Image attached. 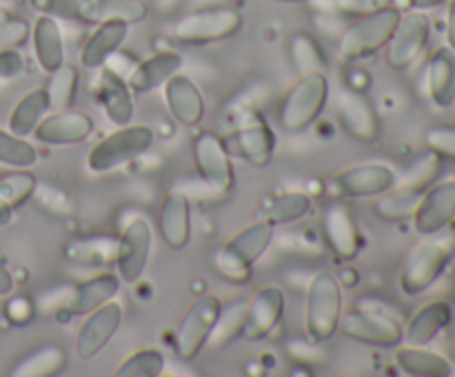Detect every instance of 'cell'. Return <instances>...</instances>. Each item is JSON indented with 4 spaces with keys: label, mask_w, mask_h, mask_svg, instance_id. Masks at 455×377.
<instances>
[{
    "label": "cell",
    "mask_w": 455,
    "mask_h": 377,
    "mask_svg": "<svg viewBox=\"0 0 455 377\" xmlns=\"http://www.w3.org/2000/svg\"><path fill=\"white\" fill-rule=\"evenodd\" d=\"M455 255V231L451 226L425 235L409 251L400 269V288L404 295H420L435 284Z\"/></svg>",
    "instance_id": "1"
},
{
    "label": "cell",
    "mask_w": 455,
    "mask_h": 377,
    "mask_svg": "<svg viewBox=\"0 0 455 377\" xmlns=\"http://www.w3.org/2000/svg\"><path fill=\"white\" fill-rule=\"evenodd\" d=\"M342 287L331 271L309 279L305 295V331L314 344H324L340 331Z\"/></svg>",
    "instance_id": "2"
},
{
    "label": "cell",
    "mask_w": 455,
    "mask_h": 377,
    "mask_svg": "<svg viewBox=\"0 0 455 377\" xmlns=\"http://www.w3.org/2000/svg\"><path fill=\"white\" fill-rule=\"evenodd\" d=\"M329 93H331V84L324 71L300 75L280 100V129L287 133H300L309 129L327 106Z\"/></svg>",
    "instance_id": "3"
},
{
    "label": "cell",
    "mask_w": 455,
    "mask_h": 377,
    "mask_svg": "<svg viewBox=\"0 0 455 377\" xmlns=\"http://www.w3.org/2000/svg\"><path fill=\"white\" fill-rule=\"evenodd\" d=\"M156 140L154 129L147 124H124L92 146L87 153V169L92 173H109L145 155Z\"/></svg>",
    "instance_id": "4"
},
{
    "label": "cell",
    "mask_w": 455,
    "mask_h": 377,
    "mask_svg": "<svg viewBox=\"0 0 455 377\" xmlns=\"http://www.w3.org/2000/svg\"><path fill=\"white\" fill-rule=\"evenodd\" d=\"M243 13L234 7H227V4L200 7L173 22L172 38L180 44H191V47L220 43V40L238 34L243 29Z\"/></svg>",
    "instance_id": "5"
},
{
    "label": "cell",
    "mask_w": 455,
    "mask_h": 377,
    "mask_svg": "<svg viewBox=\"0 0 455 377\" xmlns=\"http://www.w3.org/2000/svg\"><path fill=\"white\" fill-rule=\"evenodd\" d=\"M400 16L403 12L395 4H389V7L367 13V16L355 18L338 38V53L345 60H364V58L373 56L389 43Z\"/></svg>",
    "instance_id": "6"
},
{
    "label": "cell",
    "mask_w": 455,
    "mask_h": 377,
    "mask_svg": "<svg viewBox=\"0 0 455 377\" xmlns=\"http://www.w3.org/2000/svg\"><path fill=\"white\" fill-rule=\"evenodd\" d=\"M220 310L222 302L213 293L200 295L185 310L182 319L178 322V328L173 331V350H176L178 357L189 362V359H194L207 346V340L212 335L213 324H216Z\"/></svg>",
    "instance_id": "7"
},
{
    "label": "cell",
    "mask_w": 455,
    "mask_h": 377,
    "mask_svg": "<svg viewBox=\"0 0 455 377\" xmlns=\"http://www.w3.org/2000/svg\"><path fill=\"white\" fill-rule=\"evenodd\" d=\"M431 38V20L422 9H411L403 13L398 27L391 34L389 43L385 44V60L391 69H409L422 51L427 49Z\"/></svg>",
    "instance_id": "8"
},
{
    "label": "cell",
    "mask_w": 455,
    "mask_h": 377,
    "mask_svg": "<svg viewBox=\"0 0 455 377\" xmlns=\"http://www.w3.org/2000/svg\"><path fill=\"white\" fill-rule=\"evenodd\" d=\"M191 155L198 176L218 193L234 189V164H231L229 146L218 133L200 131L191 142Z\"/></svg>",
    "instance_id": "9"
},
{
    "label": "cell",
    "mask_w": 455,
    "mask_h": 377,
    "mask_svg": "<svg viewBox=\"0 0 455 377\" xmlns=\"http://www.w3.org/2000/svg\"><path fill=\"white\" fill-rule=\"evenodd\" d=\"M151 247H154V229L147 217H132L120 233L118 253H116L114 262L120 282L136 284L142 278L147 262H149Z\"/></svg>",
    "instance_id": "10"
},
{
    "label": "cell",
    "mask_w": 455,
    "mask_h": 377,
    "mask_svg": "<svg viewBox=\"0 0 455 377\" xmlns=\"http://www.w3.org/2000/svg\"><path fill=\"white\" fill-rule=\"evenodd\" d=\"M340 328L347 337L380 349H395L403 344V324L387 313L371 309H354L342 313Z\"/></svg>",
    "instance_id": "11"
},
{
    "label": "cell",
    "mask_w": 455,
    "mask_h": 377,
    "mask_svg": "<svg viewBox=\"0 0 455 377\" xmlns=\"http://www.w3.org/2000/svg\"><path fill=\"white\" fill-rule=\"evenodd\" d=\"M336 114L345 131L360 142H376L380 137L382 122L376 106L367 93L354 87H340L336 91Z\"/></svg>",
    "instance_id": "12"
},
{
    "label": "cell",
    "mask_w": 455,
    "mask_h": 377,
    "mask_svg": "<svg viewBox=\"0 0 455 377\" xmlns=\"http://www.w3.org/2000/svg\"><path fill=\"white\" fill-rule=\"evenodd\" d=\"M395 171L380 162H364L345 169L329 180V193L336 198H373L394 186Z\"/></svg>",
    "instance_id": "13"
},
{
    "label": "cell",
    "mask_w": 455,
    "mask_h": 377,
    "mask_svg": "<svg viewBox=\"0 0 455 377\" xmlns=\"http://www.w3.org/2000/svg\"><path fill=\"white\" fill-rule=\"evenodd\" d=\"M120 324H123V304L116 297L84 315V322L80 324L78 335H76L78 357L93 359L98 353H102V349H107Z\"/></svg>",
    "instance_id": "14"
},
{
    "label": "cell",
    "mask_w": 455,
    "mask_h": 377,
    "mask_svg": "<svg viewBox=\"0 0 455 377\" xmlns=\"http://www.w3.org/2000/svg\"><path fill=\"white\" fill-rule=\"evenodd\" d=\"M455 222V180L434 182L420 195L413 211V229L420 235L435 233Z\"/></svg>",
    "instance_id": "15"
},
{
    "label": "cell",
    "mask_w": 455,
    "mask_h": 377,
    "mask_svg": "<svg viewBox=\"0 0 455 377\" xmlns=\"http://www.w3.org/2000/svg\"><path fill=\"white\" fill-rule=\"evenodd\" d=\"M93 118L78 109H56L49 111L36 127V140L52 146H67L84 142L93 133Z\"/></svg>",
    "instance_id": "16"
},
{
    "label": "cell",
    "mask_w": 455,
    "mask_h": 377,
    "mask_svg": "<svg viewBox=\"0 0 455 377\" xmlns=\"http://www.w3.org/2000/svg\"><path fill=\"white\" fill-rule=\"evenodd\" d=\"M235 151L240 158L253 167H265L271 162L275 151V133L265 118L256 111H247L234 133Z\"/></svg>",
    "instance_id": "17"
},
{
    "label": "cell",
    "mask_w": 455,
    "mask_h": 377,
    "mask_svg": "<svg viewBox=\"0 0 455 377\" xmlns=\"http://www.w3.org/2000/svg\"><path fill=\"white\" fill-rule=\"evenodd\" d=\"M323 233L324 242H327V247L331 248V253L338 260H355V255L360 253V247H363V235H360L354 213L349 211L347 204H331V207L324 211Z\"/></svg>",
    "instance_id": "18"
},
{
    "label": "cell",
    "mask_w": 455,
    "mask_h": 377,
    "mask_svg": "<svg viewBox=\"0 0 455 377\" xmlns=\"http://www.w3.org/2000/svg\"><path fill=\"white\" fill-rule=\"evenodd\" d=\"M284 313V291L280 287H262L251 300L247 302V313H244L243 335L247 340H262L269 335Z\"/></svg>",
    "instance_id": "19"
},
{
    "label": "cell",
    "mask_w": 455,
    "mask_h": 377,
    "mask_svg": "<svg viewBox=\"0 0 455 377\" xmlns=\"http://www.w3.org/2000/svg\"><path fill=\"white\" fill-rule=\"evenodd\" d=\"M98 105L105 111L107 120L116 127H124L136 115L133 93L127 80L107 65L100 67V75H98Z\"/></svg>",
    "instance_id": "20"
},
{
    "label": "cell",
    "mask_w": 455,
    "mask_h": 377,
    "mask_svg": "<svg viewBox=\"0 0 455 377\" xmlns=\"http://www.w3.org/2000/svg\"><path fill=\"white\" fill-rule=\"evenodd\" d=\"M164 105L173 120L185 127H196L204 118V98L189 75L176 74L163 84Z\"/></svg>",
    "instance_id": "21"
},
{
    "label": "cell",
    "mask_w": 455,
    "mask_h": 377,
    "mask_svg": "<svg viewBox=\"0 0 455 377\" xmlns=\"http://www.w3.org/2000/svg\"><path fill=\"white\" fill-rule=\"evenodd\" d=\"M129 35V25L120 20H102L93 25V31L87 35L78 53V60L84 69H100L109 62V58L124 44Z\"/></svg>",
    "instance_id": "22"
},
{
    "label": "cell",
    "mask_w": 455,
    "mask_h": 377,
    "mask_svg": "<svg viewBox=\"0 0 455 377\" xmlns=\"http://www.w3.org/2000/svg\"><path fill=\"white\" fill-rule=\"evenodd\" d=\"M182 69V56L178 51H158L154 56L145 58V60L136 62L129 71L127 80L129 89L133 96H142V93L156 91L163 87L172 75H176Z\"/></svg>",
    "instance_id": "23"
},
{
    "label": "cell",
    "mask_w": 455,
    "mask_h": 377,
    "mask_svg": "<svg viewBox=\"0 0 455 377\" xmlns=\"http://www.w3.org/2000/svg\"><path fill=\"white\" fill-rule=\"evenodd\" d=\"M120 291V278L118 273H98L93 278L84 279V282L76 284L74 288H69L65 297V309L69 310L76 318H84L87 313H92L93 309L102 306L105 302L114 300Z\"/></svg>",
    "instance_id": "24"
},
{
    "label": "cell",
    "mask_w": 455,
    "mask_h": 377,
    "mask_svg": "<svg viewBox=\"0 0 455 377\" xmlns=\"http://www.w3.org/2000/svg\"><path fill=\"white\" fill-rule=\"evenodd\" d=\"M158 231L167 247L185 248L191 238V202L182 191H169L160 202Z\"/></svg>",
    "instance_id": "25"
},
{
    "label": "cell",
    "mask_w": 455,
    "mask_h": 377,
    "mask_svg": "<svg viewBox=\"0 0 455 377\" xmlns=\"http://www.w3.org/2000/svg\"><path fill=\"white\" fill-rule=\"evenodd\" d=\"M453 306L444 300L427 302L413 313L407 326H403V342L413 346H427L451 324Z\"/></svg>",
    "instance_id": "26"
},
{
    "label": "cell",
    "mask_w": 455,
    "mask_h": 377,
    "mask_svg": "<svg viewBox=\"0 0 455 377\" xmlns=\"http://www.w3.org/2000/svg\"><path fill=\"white\" fill-rule=\"evenodd\" d=\"M31 43H34L36 62L44 74H52L65 65V35L56 18L40 13L31 27Z\"/></svg>",
    "instance_id": "27"
},
{
    "label": "cell",
    "mask_w": 455,
    "mask_h": 377,
    "mask_svg": "<svg viewBox=\"0 0 455 377\" xmlns=\"http://www.w3.org/2000/svg\"><path fill=\"white\" fill-rule=\"evenodd\" d=\"M427 91L435 106L447 109L455 102V53L438 47L427 62Z\"/></svg>",
    "instance_id": "28"
},
{
    "label": "cell",
    "mask_w": 455,
    "mask_h": 377,
    "mask_svg": "<svg viewBox=\"0 0 455 377\" xmlns=\"http://www.w3.org/2000/svg\"><path fill=\"white\" fill-rule=\"evenodd\" d=\"M118 253V238L109 235H89L76 238L62 247V255L76 266H107L116 262Z\"/></svg>",
    "instance_id": "29"
},
{
    "label": "cell",
    "mask_w": 455,
    "mask_h": 377,
    "mask_svg": "<svg viewBox=\"0 0 455 377\" xmlns=\"http://www.w3.org/2000/svg\"><path fill=\"white\" fill-rule=\"evenodd\" d=\"M395 364L400 371L413 377H449L451 375V364L444 355L435 350L425 349V346H400L395 350Z\"/></svg>",
    "instance_id": "30"
},
{
    "label": "cell",
    "mask_w": 455,
    "mask_h": 377,
    "mask_svg": "<svg viewBox=\"0 0 455 377\" xmlns=\"http://www.w3.org/2000/svg\"><path fill=\"white\" fill-rule=\"evenodd\" d=\"M49 111H52V102H49L47 89H31L16 102V106L9 114V131L20 137L31 136Z\"/></svg>",
    "instance_id": "31"
},
{
    "label": "cell",
    "mask_w": 455,
    "mask_h": 377,
    "mask_svg": "<svg viewBox=\"0 0 455 377\" xmlns=\"http://www.w3.org/2000/svg\"><path fill=\"white\" fill-rule=\"evenodd\" d=\"M314 208V200L305 191H284V193L271 195L260 208L262 220L269 222L271 226L291 224V222L302 220L309 216Z\"/></svg>",
    "instance_id": "32"
},
{
    "label": "cell",
    "mask_w": 455,
    "mask_h": 377,
    "mask_svg": "<svg viewBox=\"0 0 455 377\" xmlns=\"http://www.w3.org/2000/svg\"><path fill=\"white\" fill-rule=\"evenodd\" d=\"M275 226H271L267 220H256L253 224H249L247 229L238 231L229 242L225 244V248H229L231 253L240 257V260L249 262V264H256V260L260 255H265L267 248L274 242Z\"/></svg>",
    "instance_id": "33"
},
{
    "label": "cell",
    "mask_w": 455,
    "mask_h": 377,
    "mask_svg": "<svg viewBox=\"0 0 455 377\" xmlns=\"http://www.w3.org/2000/svg\"><path fill=\"white\" fill-rule=\"evenodd\" d=\"M440 169H443V158H440L438 153H434V151H427L425 155H420V158L404 171V176L400 177V180L395 177L391 189L407 195H418V198H420V195L438 180Z\"/></svg>",
    "instance_id": "34"
},
{
    "label": "cell",
    "mask_w": 455,
    "mask_h": 377,
    "mask_svg": "<svg viewBox=\"0 0 455 377\" xmlns=\"http://www.w3.org/2000/svg\"><path fill=\"white\" fill-rule=\"evenodd\" d=\"M289 58H291L293 69L300 75L315 74V71L327 69V53L315 35L309 31H298L289 40Z\"/></svg>",
    "instance_id": "35"
},
{
    "label": "cell",
    "mask_w": 455,
    "mask_h": 377,
    "mask_svg": "<svg viewBox=\"0 0 455 377\" xmlns=\"http://www.w3.org/2000/svg\"><path fill=\"white\" fill-rule=\"evenodd\" d=\"M67 353L58 344H44L36 349L34 353L27 355L20 364L12 371L18 377H49L60 373L67 366Z\"/></svg>",
    "instance_id": "36"
},
{
    "label": "cell",
    "mask_w": 455,
    "mask_h": 377,
    "mask_svg": "<svg viewBox=\"0 0 455 377\" xmlns=\"http://www.w3.org/2000/svg\"><path fill=\"white\" fill-rule=\"evenodd\" d=\"M31 9L56 20L96 25V0H29Z\"/></svg>",
    "instance_id": "37"
},
{
    "label": "cell",
    "mask_w": 455,
    "mask_h": 377,
    "mask_svg": "<svg viewBox=\"0 0 455 377\" xmlns=\"http://www.w3.org/2000/svg\"><path fill=\"white\" fill-rule=\"evenodd\" d=\"M244 313H247V302H234L227 309L222 306L220 315H218L216 324H213L212 335L207 340L209 349L218 350L222 346H229L235 337L243 335Z\"/></svg>",
    "instance_id": "38"
},
{
    "label": "cell",
    "mask_w": 455,
    "mask_h": 377,
    "mask_svg": "<svg viewBox=\"0 0 455 377\" xmlns=\"http://www.w3.org/2000/svg\"><path fill=\"white\" fill-rule=\"evenodd\" d=\"M44 89L49 93L52 111L69 109L71 102L76 100V91H78V69L65 62V65H60L56 71L49 74V82Z\"/></svg>",
    "instance_id": "39"
},
{
    "label": "cell",
    "mask_w": 455,
    "mask_h": 377,
    "mask_svg": "<svg viewBox=\"0 0 455 377\" xmlns=\"http://www.w3.org/2000/svg\"><path fill=\"white\" fill-rule=\"evenodd\" d=\"M38 162V151L25 137L0 129V164L12 169H31Z\"/></svg>",
    "instance_id": "40"
},
{
    "label": "cell",
    "mask_w": 455,
    "mask_h": 377,
    "mask_svg": "<svg viewBox=\"0 0 455 377\" xmlns=\"http://www.w3.org/2000/svg\"><path fill=\"white\" fill-rule=\"evenodd\" d=\"M149 16L145 0H96V25L102 20H120L129 27Z\"/></svg>",
    "instance_id": "41"
},
{
    "label": "cell",
    "mask_w": 455,
    "mask_h": 377,
    "mask_svg": "<svg viewBox=\"0 0 455 377\" xmlns=\"http://www.w3.org/2000/svg\"><path fill=\"white\" fill-rule=\"evenodd\" d=\"M164 371V355L158 349H140L124 357L116 377H158Z\"/></svg>",
    "instance_id": "42"
},
{
    "label": "cell",
    "mask_w": 455,
    "mask_h": 377,
    "mask_svg": "<svg viewBox=\"0 0 455 377\" xmlns=\"http://www.w3.org/2000/svg\"><path fill=\"white\" fill-rule=\"evenodd\" d=\"M36 186L38 180L29 171H12L0 176V195L12 208L22 207L36 193Z\"/></svg>",
    "instance_id": "43"
},
{
    "label": "cell",
    "mask_w": 455,
    "mask_h": 377,
    "mask_svg": "<svg viewBox=\"0 0 455 377\" xmlns=\"http://www.w3.org/2000/svg\"><path fill=\"white\" fill-rule=\"evenodd\" d=\"M314 3H318V7L324 9L327 13H338V16L347 18H360L367 16V13L378 12V9L389 7L395 0H314Z\"/></svg>",
    "instance_id": "44"
},
{
    "label": "cell",
    "mask_w": 455,
    "mask_h": 377,
    "mask_svg": "<svg viewBox=\"0 0 455 377\" xmlns=\"http://www.w3.org/2000/svg\"><path fill=\"white\" fill-rule=\"evenodd\" d=\"M418 200H420L418 195H407L389 189L385 198L376 202V213L385 220H403V217L413 216Z\"/></svg>",
    "instance_id": "45"
},
{
    "label": "cell",
    "mask_w": 455,
    "mask_h": 377,
    "mask_svg": "<svg viewBox=\"0 0 455 377\" xmlns=\"http://www.w3.org/2000/svg\"><path fill=\"white\" fill-rule=\"evenodd\" d=\"M216 269L220 271L222 278H227L229 282H235V284H247L249 279H251V273H253V264L240 260L235 253H231L229 248H225V247L218 248Z\"/></svg>",
    "instance_id": "46"
},
{
    "label": "cell",
    "mask_w": 455,
    "mask_h": 377,
    "mask_svg": "<svg viewBox=\"0 0 455 377\" xmlns=\"http://www.w3.org/2000/svg\"><path fill=\"white\" fill-rule=\"evenodd\" d=\"M427 149L455 162V124H435L425 131Z\"/></svg>",
    "instance_id": "47"
},
{
    "label": "cell",
    "mask_w": 455,
    "mask_h": 377,
    "mask_svg": "<svg viewBox=\"0 0 455 377\" xmlns=\"http://www.w3.org/2000/svg\"><path fill=\"white\" fill-rule=\"evenodd\" d=\"M31 27L22 18H0V49L22 47L29 40Z\"/></svg>",
    "instance_id": "48"
},
{
    "label": "cell",
    "mask_w": 455,
    "mask_h": 377,
    "mask_svg": "<svg viewBox=\"0 0 455 377\" xmlns=\"http://www.w3.org/2000/svg\"><path fill=\"white\" fill-rule=\"evenodd\" d=\"M25 69V56L18 47L0 49V82H9V80L18 78Z\"/></svg>",
    "instance_id": "49"
},
{
    "label": "cell",
    "mask_w": 455,
    "mask_h": 377,
    "mask_svg": "<svg viewBox=\"0 0 455 377\" xmlns=\"http://www.w3.org/2000/svg\"><path fill=\"white\" fill-rule=\"evenodd\" d=\"M4 313H7L9 322L13 324H27L31 318H34L36 309H34V302L25 295H16L7 302L4 306Z\"/></svg>",
    "instance_id": "50"
},
{
    "label": "cell",
    "mask_w": 455,
    "mask_h": 377,
    "mask_svg": "<svg viewBox=\"0 0 455 377\" xmlns=\"http://www.w3.org/2000/svg\"><path fill=\"white\" fill-rule=\"evenodd\" d=\"M444 35H447V47L455 53V0L447 4V29H444Z\"/></svg>",
    "instance_id": "51"
},
{
    "label": "cell",
    "mask_w": 455,
    "mask_h": 377,
    "mask_svg": "<svg viewBox=\"0 0 455 377\" xmlns=\"http://www.w3.org/2000/svg\"><path fill=\"white\" fill-rule=\"evenodd\" d=\"M449 3H451V0H409L411 9H422V12H427V9L444 7V4Z\"/></svg>",
    "instance_id": "52"
},
{
    "label": "cell",
    "mask_w": 455,
    "mask_h": 377,
    "mask_svg": "<svg viewBox=\"0 0 455 377\" xmlns=\"http://www.w3.org/2000/svg\"><path fill=\"white\" fill-rule=\"evenodd\" d=\"M12 288H13L12 273L4 269V264H0V295H9V293H12Z\"/></svg>",
    "instance_id": "53"
},
{
    "label": "cell",
    "mask_w": 455,
    "mask_h": 377,
    "mask_svg": "<svg viewBox=\"0 0 455 377\" xmlns=\"http://www.w3.org/2000/svg\"><path fill=\"white\" fill-rule=\"evenodd\" d=\"M13 217V208L4 202V198L0 195V226H7Z\"/></svg>",
    "instance_id": "54"
},
{
    "label": "cell",
    "mask_w": 455,
    "mask_h": 377,
    "mask_svg": "<svg viewBox=\"0 0 455 377\" xmlns=\"http://www.w3.org/2000/svg\"><path fill=\"white\" fill-rule=\"evenodd\" d=\"M185 3V0H156V4H158V9L163 13H172V12H176L178 7H180V4Z\"/></svg>",
    "instance_id": "55"
},
{
    "label": "cell",
    "mask_w": 455,
    "mask_h": 377,
    "mask_svg": "<svg viewBox=\"0 0 455 377\" xmlns=\"http://www.w3.org/2000/svg\"><path fill=\"white\" fill-rule=\"evenodd\" d=\"M278 3H302V0H278Z\"/></svg>",
    "instance_id": "56"
},
{
    "label": "cell",
    "mask_w": 455,
    "mask_h": 377,
    "mask_svg": "<svg viewBox=\"0 0 455 377\" xmlns=\"http://www.w3.org/2000/svg\"><path fill=\"white\" fill-rule=\"evenodd\" d=\"M453 315H455V310H453Z\"/></svg>",
    "instance_id": "57"
}]
</instances>
